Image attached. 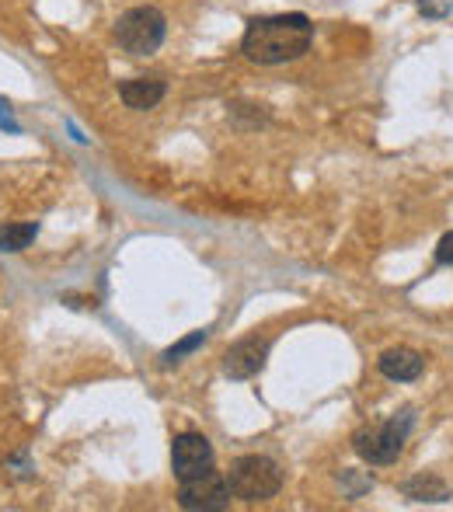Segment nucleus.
<instances>
[{"instance_id": "nucleus-11", "label": "nucleus", "mask_w": 453, "mask_h": 512, "mask_svg": "<svg viewBox=\"0 0 453 512\" xmlns=\"http://www.w3.org/2000/svg\"><path fill=\"white\" fill-rule=\"evenodd\" d=\"M39 227L35 223H14V227L0 230V251H25L35 241Z\"/></svg>"}, {"instance_id": "nucleus-2", "label": "nucleus", "mask_w": 453, "mask_h": 512, "mask_svg": "<svg viewBox=\"0 0 453 512\" xmlns=\"http://www.w3.org/2000/svg\"><path fill=\"white\" fill-rule=\"evenodd\" d=\"M227 485H230V492H234V499L255 506V502L276 499L279 488H283V474H279V467L272 464L269 457L248 453V457H237L234 464H230Z\"/></svg>"}, {"instance_id": "nucleus-4", "label": "nucleus", "mask_w": 453, "mask_h": 512, "mask_svg": "<svg viewBox=\"0 0 453 512\" xmlns=\"http://www.w3.org/2000/svg\"><path fill=\"white\" fill-rule=\"evenodd\" d=\"M408 429H412V415H405L401 422L398 418H387V422H377V425H363V429L352 436V450L370 467H387L405 450Z\"/></svg>"}, {"instance_id": "nucleus-9", "label": "nucleus", "mask_w": 453, "mask_h": 512, "mask_svg": "<svg viewBox=\"0 0 453 512\" xmlns=\"http://www.w3.org/2000/svg\"><path fill=\"white\" fill-rule=\"evenodd\" d=\"M422 370H426V363H422V356L412 349H391L380 356V373H384L387 380H398V384L419 380Z\"/></svg>"}, {"instance_id": "nucleus-6", "label": "nucleus", "mask_w": 453, "mask_h": 512, "mask_svg": "<svg viewBox=\"0 0 453 512\" xmlns=\"http://www.w3.org/2000/svg\"><path fill=\"white\" fill-rule=\"evenodd\" d=\"M210 467H213L210 439L199 436V432H182V436H175V443H171V471H175L178 481L210 471Z\"/></svg>"}, {"instance_id": "nucleus-8", "label": "nucleus", "mask_w": 453, "mask_h": 512, "mask_svg": "<svg viewBox=\"0 0 453 512\" xmlns=\"http://www.w3.org/2000/svg\"><path fill=\"white\" fill-rule=\"evenodd\" d=\"M164 91H168V84H164L161 77H133V81L119 84V98L129 108H136V112L154 108L164 98Z\"/></svg>"}, {"instance_id": "nucleus-7", "label": "nucleus", "mask_w": 453, "mask_h": 512, "mask_svg": "<svg viewBox=\"0 0 453 512\" xmlns=\"http://www.w3.org/2000/svg\"><path fill=\"white\" fill-rule=\"evenodd\" d=\"M265 359H269V338H241L237 345H230L224 356V373L230 380H251L255 373H262Z\"/></svg>"}, {"instance_id": "nucleus-12", "label": "nucleus", "mask_w": 453, "mask_h": 512, "mask_svg": "<svg viewBox=\"0 0 453 512\" xmlns=\"http://www.w3.org/2000/svg\"><path fill=\"white\" fill-rule=\"evenodd\" d=\"M203 342H206V331H192L189 338H182V342L171 345V349L164 352V363H168V366H171V363H178V359L189 356V352H192V349H199Z\"/></svg>"}, {"instance_id": "nucleus-13", "label": "nucleus", "mask_w": 453, "mask_h": 512, "mask_svg": "<svg viewBox=\"0 0 453 512\" xmlns=\"http://www.w3.org/2000/svg\"><path fill=\"white\" fill-rule=\"evenodd\" d=\"M436 262H440V265H453V230L440 241V248H436Z\"/></svg>"}, {"instance_id": "nucleus-3", "label": "nucleus", "mask_w": 453, "mask_h": 512, "mask_svg": "<svg viewBox=\"0 0 453 512\" xmlns=\"http://www.w3.org/2000/svg\"><path fill=\"white\" fill-rule=\"evenodd\" d=\"M164 35H168V18L157 7H129L115 21V42L126 49L129 56H150L161 49Z\"/></svg>"}, {"instance_id": "nucleus-5", "label": "nucleus", "mask_w": 453, "mask_h": 512, "mask_svg": "<svg viewBox=\"0 0 453 512\" xmlns=\"http://www.w3.org/2000/svg\"><path fill=\"white\" fill-rule=\"evenodd\" d=\"M230 495L234 492L227 485V474H220L217 467L178 481V506L189 512H220L230 506Z\"/></svg>"}, {"instance_id": "nucleus-1", "label": "nucleus", "mask_w": 453, "mask_h": 512, "mask_svg": "<svg viewBox=\"0 0 453 512\" xmlns=\"http://www.w3.org/2000/svg\"><path fill=\"white\" fill-rule=\"evenodd\" d=\"M314 25L307 14H269V18L248 21L241 39V53L258 67H279V63H293L311 49Z\"/></svg>"}, {"instance_id": "nucleus-10", "label": "nucleus", "mask_w": 453, "mask_h": 512, "mask_svg": "<svg viewBox=\"0 0 453 512\" xmlns=\"http://www.w3.org/2000/svg\"><path fill=\"white\" fill-rule=\"evenodd\" d=\"M405 495L415 502H443L447 499V485H443L440 478H412L405 485Z\"/></svg>"}]
</instances>
